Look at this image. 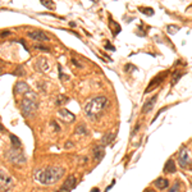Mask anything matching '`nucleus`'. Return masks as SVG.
I'll return each mask as SVG.
<instances>
[{
    "label": "nucleus",
    "mask_w": 192,
    "mask_h": 192,
    "mask_svg": "<svg viewBox=\"0 0 192 192\" xmlns=\"http://www.w3.org/2000/svg\"><path fill=\"white\" fill-rule=\"evenodd\" d=\"M64 175V169L60 167H47L37 169L35 172V179L42 184H53L58 182Z\"/></svg>",
    "instance_id": "f257e3e1"
},
{
    "label": "nucleus",
    "mask_w": 192,
    "mask_h": 192,
    "mask_svg": "<svg viewBox=\"0 0 192 192\" xmlns=\"http://www.w3.org/2000/svg\"><path fill=\"white\" fill-rule=\"evenodd\" d=\"M108 104L109 100L106 96H95L85 105V113H86L88 118L95 119L99 117V114L103 113V110L108 106Z\"/></svg>",
    "instance_id": "f03ea898"
},
{
    "label": "nucleus",
    "mask_w": 192,
    "mask_h": 192,
    "mask_svg": "<svg viewBox=\"0 0 192 192\" xmlns=\"http://www.w3.org/2000/svg\"><path fill=\"white\" fill-rule=\"evenodd\" d=\"M37 106H39V104H37L36 94L31 92V91H27L24 94V98L22 100V103H21V110H22L23 115L24 117H30L34 113H36Z\"/></svg>",
    "instance_id": "7ed1b4c3"
},
{
    "label": "nucleus",
    "mask_w": 192,
    "mask_h": 192,
    "mask_svg": "<svg viewBox=\"0 0 192 192\" xmlns=\"http://www.w3.org/2000/svg\"><path fill=\"white\" fill-rule=\"evenodd\" d=\"M7 159L14 164H23L26 162V158L22 154L19 147H12L10 151L7 154Z\"/></svg>",
    "instance_id": "20e7f679"
},
{
    "label": "nucleus",
    "mask_w": 192,
    "mask_h": 192,
    "mask_svg": "<svg viewBox=\"0 0 192 192\" xmlns=\"http://www.w3.org/2000/svg\"><path fill=\"white\" fill-rule=\"evenodd\" d=\"M169 72L168 71H165V72H163V73H159V74H156L155 77H154L151 81H150V83H149V86L146 87V90H145V92L146 94H149L150 91H152V90H155L160 83H162L164 79H165V77H167V74H168Z\"/></svg>",
    "instance_id": "39448f33"
},
{
    "label": "nucleus",
    "mask_w": 192,
    "mask_h": 192,
    "mask_svg": "<svg viewBox=\"0 0 192 192\" xmlns=\"http://www.w3.org/2000/svg\"><path fill=\"white\" fill-rule=\"evenodd\" d=\"M178 163L182 168H188L190 165L192 164V159L190 156V152L186 147H182L181 151L178 154Z\"/></svg>",
    "instance_id": "423d86ee"
},
{
    "label": "nucleus",
    "mask_w": 192,
    "mask_h": 192,
    "mask_svg": "<svg viewBox=\"0 0 192 192\" xmlns=\"http://www.w3.org/2000/svg\"><path fill=\"white\" fill-rule=\"evenodd\" d=\"M12 186H13L12 177L0 169V191H8Z\"/></svg>",
    "instance_id": "0eeeda50"
},
{
    "label": "nucleus",
    "mask_w": 192,
    "mask_h": 192,
    "mask_svg": "<svg viewBox=\"0 0 192 192\" xmlns=\"http://www.w3.org/2000/svg\"><path fill=\"white\" fill-rule=\"evenodd\" d=\"M76 183H77L76 177H74V175H71V177H68L66 179V182L62 184L60 190L58 192H69V191H72L74 187H76Z\"/></svg>",
    "instance_id": "6e6552de"
},
{
    "label": "nucleus",
    "mask_w": 192,
    "mask_h": 192,
    "mask_svg": "<svg viewBox=\"0 0 192 192\" xmlns=\"http://www.w3.org/2000/svg\"><path fill=\"white\" fill-rule=\"evenodd\" d=\"M28 37L34 40H39V41H49V36L42 31H30L28 32Z\"/></svg>",
    "instance_id": "1a4fd4ad"
},
{
    "label": "nucleus",
    "mask_w": 192,
    "mask_h": 192,
    "mask_svg": "<svg viewBox=\"0 0 192 192\" xmlns=\"http://www.w3.org/2000/svg\"><path fill=\"white\" fill-rule=\"evenodd\" d=\"M59 118L60 119H63L64 122H73L74 119H76V117H74V114L73 113H71L69 110H67V109H60L59 110Z\"/></svg>",
    "instance_id": "9d476101"
},
{
    "label": "nucleus",
    "mask_w": 192,
    "mask_h": 192,
    "mask_svg": "<svg viewBox=\"0 0 192 192\" xmlns=\"http://www.w3.org/2000/svg\"><path fill=\"white\" fill-rule=\"evenodd\" d=\"M92 154H94V158L96 159V162H99L104 158L105 155V150H104V146H95L92 149Z\"/></svg>",
    "instance_id": "9b49d317"
},
{
    "label": "nucleus",
    "mask_w": 192,
    "mask_h": 192,
    "mask_svg": "<svg viewBox=\"0 0 192 192\" xmlns=\"http://www.w3.org/2000/svg\"><path fill=\"white\" fill-rule=\"evenodd\" d=\"M175 163H174V160L173 159H169L167 160V163H165L164 165V172L165 173H175Z\"/></svg>",
    "instance_id": "f8f14e48"
},
{
    "label": "nucleus",
    "mask_w": 192,
    "mask_h": 192,
    "mask_svg": "<svg viewBox=\"0 0 192 192\" xmlns=\"http://www.w3.org/2000/svg\"><path fill=\"white\" fill-rule=\"evenodd\" d=\"M156 99H158V96H152V99H150L149 101H146L145 104H143V108H142V113H149L151 109H152V106L154 104L156 103Z\"/></svg>",
    "instance_id": "ddd939ff"
},
{
    "label": "nucleus",
    "mask_w": 192,
    "mask_h": 192,
    "mask_svg": "<svg viewBox=\"0 0 192 192\" xmlns=\"http://www.w3.org/2000/svg\"><path fill=\"white\" fill-rule=\"evenodd\" d=\"M36 68L39 69V71L45 72V71L49 69V63H47V60L44 59V58H40V59L36 62Z\"/></svg>",
    "instance_id": "4468645a"
},
{
    "label": "nucleus",
    "mask_w": 192,
    "mask_h": 192,
    "mask_svg": "<svg viewBox=\"0 0 192 192\" xmlns=\"http://www.w3.org/2000/svg\"><path fill=\"white\" fill-rule=\"evenodd\" d=\"M109 28L111 30V32H113V36H117L120 32V24H118L115 22V21H113L111 18H109Z\"/></svg>",
    "instance_id": "2eb2a0df"
},
{
    "label": "nucleus",
    "mask_w": 192,
    "mask_h": 192,
    "mask_svg": "<svg viewBox=\"0 0 192 192\" xmlns=\"http://www.w3.org/2000/svg\"><path fill=\"white\" fill-rule=\"evenodd\" d=\"M14 91H15V92H18V94H26L27 91H30V87H28L24 82H18L17 85H15Z\"/></svg>",
    "instance_id": "dca6fc26"
},
{
    "label": "nucleus",
    "mask_w": 192,
    "mask_h": 192,
    "mask_svg": "<svg viewBox=\"0 0 192 192\" xmlns=\"http://www.w3.org/2000/svg\"><path fill=\"white\" fill-rule=\"evenodd\" d=\"M154 184L160 190H165V188H168V186H169V181L165 178H158L155 182H154Z\"/></svg>",
    "instance_id": "f3484780"
},
{
    "label": "nucleus",
    "mask_w": 192,
    "mask_h": 192,
    "mask_svg": "<svg viewBox=\"0 0 192 192\" xmlns=\"http://www.w3.org/2000/svg\"><path fill=\"white\" fill-rule=\"evenodd\" d=\"M182 76H183L182 71H174V72L172 73V81H170V85H172V86L177 85V82L179 81L181 78H182Z\"/></svg>",
    "instance_id": "a211bd4d"
},
{
    "label": "nucleus",
    "mask_w": 192,
    "mask_h": 192,
    "mask_svg": "<svg viewBox=\"0 0 192 192\" xmlns=\"http://www.w3.org/2000/svg\"><path fill=\"white\" fill-rule=\"evenodd\" d=\"M41 2V4L44 5L45 8H47V9H50V10H54L55 9V4H54V2L53 0H40Z\"/></svg>",
    "instance_id": "6ab92c4d"
},
{
    "label": "nucleus",
    "mask_w": 192,
    "mask_h": 192,
    "mask_svg": "<svg viewBox=\"0 0 192 192\" xmlns=\"http://www.w3.org/2000/svg\"><path fill=\"white\" fill-rule=\"evenodd\" d=\"M138 10L142 13V14H146V15H154V9L151 8H145V7H138Z\"/></svg>",
    "instance_id": "aec40b11"
},
{
    "label": "nucleus",
    "mask_w": 192,
    "mask_h": 192,
    "mask_svg": "<svg viewBox=\"0 0 192 192\" xmlns=\"http://www.w3.org/2000/svg\"><path fill=\"white\" fill-rule=\"evenodd\" d=\"M10 141H12V147H21V142L17 136L10 135Z\"/></svg>",
    "instance_id": "412c9836"
},
{
    "label": "nucleus",
    "mask_w": 192,
    "mask_h": 192,
    "mask_svg": "<svg viewBox=\"0 0 192 192\" xmlns=\"http://www.w3.org/2000/svg\"><path fill=\"white\" fill-rule=\"evenodd\" d=\"M113 138H114V133H109V135H106L103 138V143H104V145H109V143L113 141Z\"/></svg>",
    "instance_id": "4be33fe9"
},
{
    "label": "nucleus",
    "mask_w": 192,
    "mask_h": 192,
    "mask_svg": "<svg viewBox=\"0 0 192 192\" xmlns=\"http://www.w3.org/2000/svg\"><path fill=\"white\" fill-rule=\"evenodd\" d=\"M76 133H77V135H78V133H79V135H86V133H87L86 127H85V126H78L76 128Z\"/></svg>",
    "instance_id": "5701e85b"
},
{
    "label": "nucleus",
    "mask_w": 192,
    "mask_h": 192,
    "mask_svg": "<svg viewBox=\"0 0 192 192\" xmlns=\"http://www.w3.org/2000/svg\"><path fill=\"white\" fill-rule=\"evenodd\" d=\"M179 187H181V182H178V181H177V182L173 184V187L169 190V192H177L179 190Z\"/></svg>",
    "instance_id": "b1692460"
},
{
    "label": "nucleus",
    "mask_w": 192,
    "mask_h": 192,
    "mask_svg": "<svg viewBox=\"0 0 192 192\" xmlns=\"http://www.w3.org/2000/svg\"><path fill=\"white\" fill-rule=\"evenodd\" d=\"M66 101H67V98H63V95H60L59 98L56 99L55 103H56V105H62L63 103H66Z\"/></svg>",
    "instance_id": "393cba45"
},
{
    "label": "nucleus",
    "mask_w": 192,
    "mask_h": 192,
    "mask_svg": "<svg viewBox=\"0 0 192 192\" xmlns=\"http://www.w3.org/2000/svg\"><path fill=\"white\" fill-rule=\"evenodd\" d=\"M179 30V27H170V26H169V27H168V32H169V34H172V35H174L175 34V32H177Z\"/></svg>",
    "instance_id": "a878e982"
},
{
    "label": "nucleus",
    "mask_w": 192,
    "mask_h": 192,
    "mask_svg": "<svg viewBox=\"0 0 192 192\" xmlns=\"http://www.w3.org/2000/svg\"><path fill=\"white\" fill-rule=\"evenodd\" d=\"M35 47H36V49H40V50H45V51H49V47H47V46H42V45H35Z\"/></svg>",
    "instance_id": "bb28decb"
},
{
    "label": "nucleus",
    "mask_w": 192,
    "mask_h": 192,
    "mask_svg": "<svg viewBox=\"0 0 192 192\" xmlns=\"http://www.w3.org/2000/svg\"><path fill=\"white\" fill-rule=\"evenodd\" d=\"M105 49H106V50H111V51L115 50L114 46H111V44H109V42H106V44H105Z\"/></svg>",
    "instance_id": "cd10ccee"
},
{
    "label": "nucleus",
    "mask_w": 192,
    "mask_h": 192,
    "mask_svg": "<svg viewBox=\"0 0 192 192\" xmlns=\"http://www.w3.org/2000/svg\"><path fill=\"white\" fill-rule=\"evenodd\" d=\"M9 35H10L9 31H3V32H0V39H2V37H7Z\"/></svg>",
    "instance_id": "c85d7f7f"
},
{
    "label": "nucleus",
    "mask_w": 192,
    "mask_h": 192,
    "mask_svg": "<svg viewBox=\"0 0 192 192\" xmlns=\"http://www.w3.org/2000/svg\"><path fill=\"white\" fill-rule=\"evenodd\" d=\"M126 72H128L130 69H135V67H133V64H126Z\"/></svg>",
    "instance_id": "c756f323"
},
{
    "label": "nucleus",
    "mask_w": 192,
    "mask_h": 192,
    "mask_svg": "<svg viewBox=\"0 0 192 192\" xmlns=\"http://www.w3.org/2000/svg\"><path fill=\"white\" fill-rule=\"evenodd\" d=\"M72 63H73V64H74V66H76V67H81V64H79V63H78V62H77L76 59H72Z\"/></svg>",
    "instance_id": "7c9ffc66"
},
{
    "label": "nucleus",
    "mask_w": 192,
    "mask_h": 192,
    "mask_svg": "<svg viewBox=\"0 0 192 192\" xmlns=\"http://www.w3.org/2000/svg\"><path fill=\"white\" fill-rule=\"evenodd\" d=\"M72 146H73L72 142H67V143H66V149H71Z\"/></svg>",
    "instance_id": "2f4dec72"
},
{
    "label": "nucleus",
    "mask_w": 192,
    "mask_h": 192,
    "mask_svg": "<svg viewBox=\"0 0 192 192\" xmlns=\"http://www.w3.org/2000/svg\"><path fill=\"white\" fill-rule=\"evenodd\" d=\"M3 131H4V127H3L2 123H0V132H3Z\"/></svg>",
    "instance_id": "473e14b6"
},
{
    "label": "nucleus",
    "mask_w": 192,
    "mask_h": 192,
    "mask_svg": "<svg viewBox=\"0 0 192 192\" xmlns=\"http://www.w3.org/2000/svg\"><path fill=\"white\" fill-rule=\"evenodd\" d=\"M146 192H155V191H154L152 188H147V190H146Z\"/></svg>",
    "instance_id": "72a5a7b5"
},
{
    "label": "nucleus",
    "mask_w": 192,
    "mask_h": 192,
    "mask_svg": "<svg viewBox=\"0 0 192 192\" xmlns=\"http://www.w3.org/2000/svg\"><path fill=\"white\" fill-rule=\"evenodd\" d=\"M92 192H99V190H98V188H95V190H92Z\"/></svg>",
    "instance_id": "f704fd0d"
},
{
    "label": "nucleus",
    "mask_w": 192,
    "mask_h": 192,
    "mask_svg": "<svg viewBox=\"0 0 192 192\" xmlns=\"http://www.w3.org/2000/svg\"><path fill=\"white\" fill-rule=\"evenodd\" d=\"M91 2H92V3H96V2H98V0H91Z\"/></svg>",
    "instance_id": "c9c22d12"
},
{
    "label": "nucleus",
    "mask_w": 192,
    "mask_h": 192,
    "mask_svg": "<svg viewBox=\"0 0 192 192\" xmlns=\"http://www.w3.org/2000/svg\"><path fill=\"white\" fill-rule=\"evenodd\" d=\"M0 72H2V71H0Z\"/></svg>",
    "instance_id": "e433bc0d"
}]
</instances>
